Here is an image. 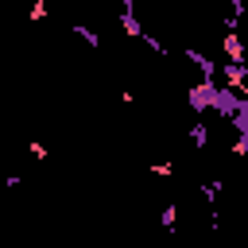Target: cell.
<instances>
[{
    "instance_id": "3957f363",
    "label": "cell",
    "mask_w": 248,
    "mask_h": 248,
    "mask_svg": "<svg viewBox=\"0 0 248 248\" xmlns=\"http://www.w3.org/2000/svg\"><path fill=\"white\" fill-rule=\"evenodd\" d=\"M132 4H143V0H132Z\"/></svg>"
},
{
    "instance_id": "6da1fadb",
    "label": "cell",
    "mask_w": 248,
    "mask_h": 248,
    "mask_svg": "<svg viewBox=\"0 0 248 248\" xmlns=\"http://www.w3.org/2000/svg\"><path fill=\"white\" fill-rule=\"evenodd\" d=\"M27 155H31L35 163H46V155H50V151H46V143H43V140H31V143H27Z\"/></svg>"
},
{
    "instance_id": "7a4b0ae2",
    "label": "cell",
    "mask_w": 248,
    "mask_h": 248,
    "mask_svg": "<svg viewBox=\"0 0 248 248\" xmlns=\"http://www.w3.org/2000/svg\"><path fill=\"white\" fill-rule=\"evenodd\" d=\"M46 16H50V8H46V0H35V4H31V19H35V23H43Z\"/></svg>"
}]
</instances>
